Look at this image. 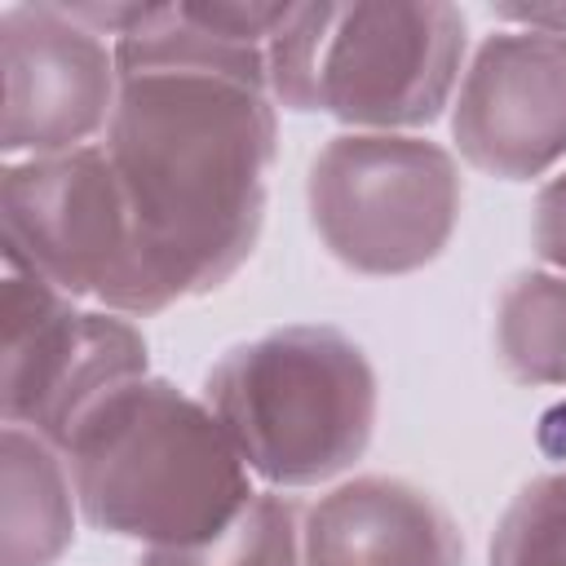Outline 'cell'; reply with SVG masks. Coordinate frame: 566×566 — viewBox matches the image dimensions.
I'll return each mask as SVG.
<instances>
[{
  "instance_id": "obj_1",
  "label": "cell",
  "mask_w": 566,
  "mask_h": 566,
  "mask_svg": "<svg viewBox=\"0 0 566 566\" xmlns=\"http://www.w3.org/2000/svg\"><path fill=\"white\" fill-rule=\"evenodd\" d=\"M119 97L106 155L124 186L155 310L221 287L256 248L274 97L265 49L150 13L115 44Z\"/></svg>"
},
{
  "instance_id": "obj_2",
  "label": "cell",
  "mask_w": 566,
  "mask_h": 566,
  "mask_svg": "<svg viewBox=\"0 0 566 566\" xmlns=\"http://www.w3.org/2000/svg\"><path fill=\"white\" fill-rule=\"evenodd\" d=\"M57 451L88 526L146 548L203 544L256 495L212 407L159 376L111 389Z\"/></svg>"
},
{
  "instance_id": "obj_3",
  "label": "cell",
  "mask_w": 566,
  "mask_h": 566,
  "mask_svg": "<svg viewBox=\"0 0 566 566\" xmlns=\"http://www.w3.org/2000/svg\"><path fill=\"white\" fill-rule=\"evenodd\" d=\"M464 57V13L442 0L292 4L265 44L270 97L363 128L433 124Z\"/></svg>"
},
{
  "instance_id": "obj_4",
  "label": "cell",
  "mask_w": 566,
  "mask_h": 566,
  "mask_svg": "<svg viewBox=\"0 0 566 566\" xmlns=\"http://www.w3.org/2000/svg\"><path fill=\"white\" fill-rule=\"evenodd\" d=\"M203 402L252 473L274 486H314L367 451L376 371L336 327H283L221 354Z\"/></svg>"
},
{
  "instance_id": "obj_5",
  "label": "cell",
  "mask_w": 566,
  "mask_h": 566,
  "mask_svg": "<svg viewBox=\"0 0 566 566\" xmlns=\"http://www.w3.org/2000/svg\"><path fill=\"white\" fill-rule=\"evenodd\" d=\"M0 226L9 270L119 314H159L106 150L80 146L9 164L0 177Z\"/></svg>"
},
{
  "instance_id": "obj_6",
  "label": "cell",
  "mask_w": 566,
  "mask_h": 566,
  "mask_svg": "<svg viewBox=\"0 0 566 566\" xmlns=\"http://www.w3.org/2000/svg\"><path fill=\"white\" fill-rule=\"evenodd\" d=\"M305 199L318 239L340 265L358 274H411L451 243L460 172L424 137L345 133L314 155Z\"/></svg>"
},
{
  "instance_id": "obj_7",
  "label": "cell",
  "mask_w": 566,
  "mask_h": 566,
  "mask_svg": "<svg viewBox=\"0 0 566 566\" xmlns=\"http://www.w3.org/2000/svg\"><path fill=\"white\" fill-rule=\"evenodd\" d=\"M44 279L4 274L0 411L62 447L71 429L119 385L146 376V340L128 318L75 310Z\"/></svg>"
},
{
  "instance_id": "obj_8",
  "label": "cell",
  "mask_w": 566,
  "mask_h": 566,
  "mask_svg": "<svg viewBox=\"0 0 566 566\" xmlns=\"http://www.w3.org/2000/svg\"><path fill=\"white\" fill-rule=\"evenodd\" d=\"M4 62V128L9 155L80 150L115 115L119 71L115 53L62 13V4H9L0 13Z\"/></svg>"
},
{
  "instance_id": "obj_9",
  "label": "cell",
  "mask_w": 566,
  "mask_h": 566,
  "mask_svg": "<svg viewBox=\"0 0 566 566\" xmlns=\"http://www.w3.org/2000/svg\"><path fill=\"white\" fill-rule=\"evenodd\" d=\"M460 155L504 181H526L566 155V35H491L451 111Z\"/></svg>"
},
{
  "instance_id": "obj_10",
  "label": "cell",
  "mask_w": 566,
  "mask_h": 566,
  "mask_svg": "<svg viewBox=\"0 0 566 566\" xmlns=\"http://www.w3.org/2000/svg\"><path fill=\"white\" fill-rule=\"evenodd\" d=\"M305 566H460L447 509L398 478H354L305 517Z\"/></svg>"
},
{
  "instance_id": "obj_11",
  "label": "cell",
  "mask_w": 566,
  "mask_h": 566,
  "mask_svg": "<svg viewBox=\"0 0 566 566\" xmlns=\"http://www.w3.org/2000/svg\"><path fill=\"white\" fill-rule=\"evenodd\" d=\"M0 566H53L75 535L66 455L18 424L0 433Z\"/></svg>"
},
{
  "instance_id": "obj_12",
  "label": "cell",
  "mask_w": 566,
  "mask_h": 566,
  "mask_svg": "<svg viewBox=\"0 0 566 566\" xmlns=\"http://www.w3.org/2000/svg\"><path fill=\"white\" fill-rule=\"evenodd\" d=\"M500 358L522 385H566V279L517 274L495 314Z\"/></svg>"
},
{
  "instance_id": "obj_13",
  "label": "cell",
  "mask_w": 566,
  "mask_h": 566,
  "mask_svg": "<svg viewBox=\"0 0 566 566\" xmlns=\"http://www.w3.org/2000/svg\"><path fill=\"white\" fill-rule=\"evenodd\" d=\"M301 509L287 495H252L230 526L203 544L186 548H146L142 566H305Z\"/></svg>"
},
{
  "instance_id": "obj_14",
  "label": "cell",
  "mask_w": 566,
  "mask_h": 566,
  "mask_svg": "<svg viewBox=\"0 0 566 566\" xmlns=\"http://www.w3.org/2000/svg\"><path fill=\"white\" fill-rule=\"evenodd\" d=\"M491 566H566V473L517 491L491 535Z\"/></svg>"
},
{
  "instance_id": "obj_15",
  "label": "cell",
  "mask_w": 566,
  "mask_h": 566,
  "mask_svg": "<svg viewBox=\"0 0 566 566\" xmlns=\"http://www.w3.org/2000/svg\"><path fill=\"white\" fill-rule=\"evenodd\" d=\"M186 18H195L203 31L226 35L234 44H270L274 31L287 22L292 4H252V0H212V4H181Z\"/></svg>"
},
{
  "instance_id": "obj_16",
  "label": "cell",
  "mask_w": 566,
  "mask_h": 566,
  "mask_svg": "<svg viewBox=\"0 0 566 566\" xmlns=\"http://www.w3.org/2000/svg\"><path fill=\"white\" fill-rule=\"evenodd\" d=\"M535 252L566 270V172L553 177L535 199Z\"/></svg>"
},
{
  "instance_id": "obj_17",
  "label": "cell",
  "mask_w": 566,
  "mask_h": 566,
  "mask_svg": "<svg viewBox=\"0 0 566 566\" xmlns=\"http://www.w3.org/2000/svg\"><path fill=\"white\" fill-rule=\"evenodd\" d=\"M500 18L522 22V31H548V35H566V4H500Z\"/></svg>"
}]
</instances>
